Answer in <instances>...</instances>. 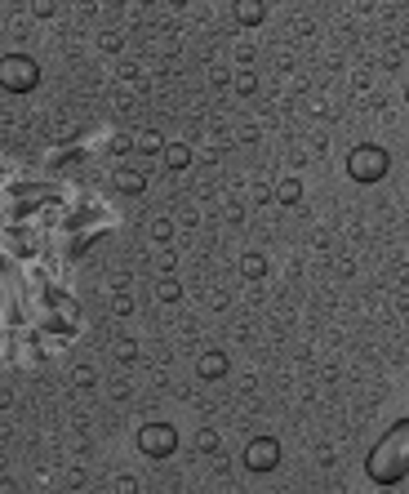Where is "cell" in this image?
Segmentation results:
<instances>
[{"label":"cell","mask_w":409,"mask_h":494,"mask_svg":"<svg viewBox=\"0 0 409 494\" xmlns=\"http://www.w3.org/2000/svg\"><path fill=\"white\" fill-rule=\"evenodd\" d=\"M387 170H391V156L383 152V147H374V143L352 147V156H347V174L356 178V183H379V178H387Z\"/></svg>","instance_id":"6da1fadb"},{"label":"cell","mask_w":409,"mask_h":494,"mask_svg":"<svg viewBox=\"0 0 409 494\" xmlns=\"http://www.w3.org/2000/svg\"><path fill=\"white\" fill-rule=\"evenodd\" d=\"M36 80H40L36 58H27V54H5L0 58V89L27 94V89H36Z\"/></svg>","instance_id":"7a4b0ae2"},{"label":"cell","mask_w":409,"mask_h":494,"mask_svg":"<svg viewBox=\"0 0 409 494\" xmlns=\"http://www.w3.org/2000/svg\"><path fill=\"white\" fill-rule=\"evenodd\" d=\"M138 450L147 459H169L178 450V432L169 423H152V427H142V432H138Z\"/></svg>","instance_id":"3957f363"},{"label":"cell","mask_w":409,"mask_h":494,"mask_svg":"<svg viewBox=\"0 0 409 494\" xmlns=\"http://www.w3.org/2000/svg\"><path fill=\"white\" fill-rule=\"evenodd\" d=\"M276 463H281V441L276 437H254L245 446V468L250 472H271Z\"/></svg>","instance_id":"277c9868"},{"label":"cell","mask_w":409,"mask_h":494,"mask_svg":"<svg viewBox=\"0 0 409 494\" xmlns=\"http://www.w3.org/2000/svg\"><path fill=\"white\" fill-rule=\"evenodd\" d=\"M134 152L160 156V152H165V134H160V129H138V134H134Z\"/></svg>","instance_id":"5b68a950"},{"label":"cell","mask_w":409,"mask_h":494,"mask_svg":"<svg viewBox=\"0 0 409 494\" xmlns=\"http://www.w3.org/2000/svg\"><path fill=\"white\" fill-rule=\"evenodd\" d=\"M116 192L121 196H142L147 192V174H138V170H116Z\"/></svg>","instance_id":"8992f818"},{"label":"cell","mask_w":409,"mask_h":494,"mask_svg":"<svg viewBox=\"0 0 409 494\" xmlns=\"http://www.w3.org/2000/svg\"><path fill=\"white\" fill-rule=\"evenodd\" d=\"M160 156H165V165L178 174V170H187V165H191V147L187 143H165V152H160Z\"/></svg>","instance_id":"52a82bcc"},{"label":"cell","mask_w":409,"mask_h":494,"mask_svg":"<svg viewBox=\"0 0 409 494\" xmlns=\"http://www.w3.org/2000/svg\"><path fill=\"white\" fill-rule=\"evenodd\" d=\"M240 272L250 276V281H263V276H267V258H263V250H250V254H240Z\"/></svg>","instance_id":"ba28073f"},{"label":"cell","mask_w":409,"mask_h":494,"mask_svg":"<svg viewBox=\"0 0 409 494\" xmlns=\"http://www.w3.org/2000/svg\"><path fill=\"white\" fill-rule=\"evenodd\" d=\"M263 18H267V9L258 5V0H240V5H236V23H245V27H258Z\"/></svg>","instance_id":"9c48e42d"},{"label":"cell","mask_w":409,"mask_h":494,"mask_svg":"<svg viewBox=\"0 0 409 494\" xmlns=\"http://www.w3.org/2000/svg\"><path fill=\"white\" fill-rule=\"evenodd\" d=\"M276 201L281 205H298L303 201V183L298 178H281V183H276Z\"/></svg>","instance_id":"30bf717a"},{"label":"cell","mask_w":409,"mask_h":494,"mask_svg":"<svg viewBox=\"0 0 409 494\" xmlns=\"http://www.w3.org/2000/svg\"><path fill=\"white\" fill-rule=\"evenodd\" d=\"M227 374V356L223 352H205L201 356V378H223Z\"/></svg>","instance_id":"8fae6325"},{"label":"cell","mask_w":409,"mask_h":494,"mask_svg":"<svg viewBox=\"0 0 409 494\" xmlns=\"http://www.w3.org/2000/svg\"><path fill=\"white\" fill-rule=\"evenodd\" d=\"M218 446H223V441H218V432H209V427L196 437V450H201V454H218Z\"/></svg>","instance_id":"7c38bea8"},{"label":"cell","mask_w":409,"mask_h":494,"mask_svg":"<svg viewBox=\"0 0 409 494\" xmlns=\"http://www.w3.org/2000/svg\"><path fill=\"white\" fill-rule=\"evenodd\" d=\"M160 303H178V299H183V285H178V281H160Z\"/></svg>","instance_id":"4fadbf2b"},{"label":"cell","mask_w":409,"mask_h":494,"mask_svg":"<svg viewBox=\"0 0 409 494\" xmlns=\"http://www.w3.org/2000/svg\"><path fill=\"white\" fill-rule=\"evenodd\" d=\"M232 85H236V94H254L258 89V76L254 72H240V76H232Z\"/></svg>","instance_id":"5bb4252c"},{"label":"cell","mask_w":409,"mask_h":494,"mask_svg":"<svg viewBox=\"0 0 409 494\" xmlns=\"http://www.w3.org/2000/svg\"><path fill=\"white\" fill-rule=\"evenodd\" d=\"M152 236L156 241H169L174 236V219H152Z\"/></svg>","instance_id":"9a60e30c"},{"label":"cell","mask_w":409,"mask_h":494,"mask_svg":"<svg viewBox=\"0 0 409 494\" xmlns=\"http://www.w3.org/2000/svg\"><path fill=\"white\" fill-rule=\"evenodd\" d=\"M116 356H121V361H138V343H134V339H121V343H116Z\"/></svg>","instance_id":"2e32d148"},{"label":"cell","mask_w":409,"mask_h":494,"mask_svg":"<svg viewBox=\"0 0 409 494\" xmlns=\"http://www.w3.org/2000/svg\"><path fill=\"white\" fill-rule=\"evenodd\" d=\"M72 383H76V388H94V370H89V366H76V370H72Z\"/></svg>","instance_id":"e0dca14e"},{"label":"cell","mask_w":409,"mask_h":494,"mask_svg":"<svg viewBox=\"0 0 409 494\" xmlns=\"http://www.w3.org/2000/svg\"><path fill=\"white\" fill-rule=\"evenodd\" d=\"M111 152H116V156H129V152H134V138H129V134H121L116 143H111Z\"/></svg>","instance_id":"ac0fdd59"},{"label":"cell","mask_w":409,"mask_h":494,"mask_svg":"<svg viewBox=\"0 0 409 494\" xmlns=\"http://www.w3.org/2000/svg\"><path fill=\"white\" fill-rule=\"evenodd\" d=\"M98 45H103V49H121L125 40H121V31H103V36H98Z\"/></svg>","instance_id":"d6986e66"},{"label":"cell","mask_w":409,"mask_h":494,"mask_svg":"<svg viewBox=\"0 0 409 494\" xmlns=\"http://www.w3.org/2000/svg\"><path fill=\"white\" fill-rule=\"evenodd\" d=\"M209 80L223 89V85H232V72H227V67H209Z\"/></svg>","instance_id":"ffe728a7"},{"label":"cell","mask_w":409,"mask_h":494,"mask_svg":"<svg viewBox=\"0 0 409 494\" xmlns=\"http://www.w3.org/2000/svg\"><path fill=\"white\" fill-rule=\"evenodd\" d=\"M31 13H36V18H54V5H49V0H36V5H31Z\"/></svg>","instance_id":"44dd1931"},{"label":"cell","mask_w":409,"mask_h":494,"mask_svg":"<svg viewBox=\"0 0 409 494\" xmlns=\"http://www.w3.org/2000/svg\"><path fill=\"white\" fill-rule=\"evenodd\" d=\"M111 307H116V317H129V312H134V299H129V294H121Z\"/></svg>","instance_id":"7402d4cb"}]
</instances>
